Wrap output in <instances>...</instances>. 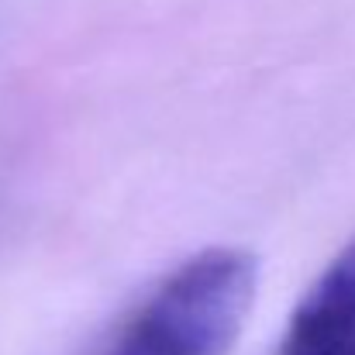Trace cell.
<instances>
[{
  "label": "cell",
  "instance_id": "cell-1",
  "mask_svg": "<svg viewBox=\"0 0 355 355\" xmlns=\"http://www.w3.org/2000/svg\"><path fill=\"white\" fill-rule=\"evenodd\" d=\"M255 286L259 262L252 252L207 248L159 283L107 355H228Z\"/></svg>",
  "mask_w": 355,
  "mask_h": 355
},
{
  "label": "cell",
  "instance_id": "cell-2",
  "mask_svg": "<svg viewBox=\"0 0 355 355\" xmlns=\"http://www.w3.org/2000/svg\"><path fill=\"white\" fill-rule=\"evenodd\" d=\"M276 355H355V241L300 297Z\"/></svg>",
  "mask_w": 355,
  "mask_h": 355
}]
</instances>
